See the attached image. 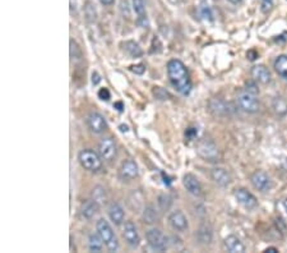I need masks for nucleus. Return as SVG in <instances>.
I'll return each instance as SVG.
<instances>
[{"instance_id":"obj_36","label":"nucleus","mask_w":287,"mask_h":253,"mask_svg":"<svg viewBox=\"0 0 287 253\" xmlns=\"http://www.w3.org/2000/svg\"><path fill=\"white\" fill-rule=\"evenodd\" d=\"M100 81H101V77H100L99 73L93 72V74H92V83H93V85H99Z\"/></svg>"},{"instance_id":"obj_29","label":"nucleus","mask_w":287,"mask_h":253,"mask_svg":"<svg viewBox=\"0 0 287 253\" xmlns=\"http://www.w3.org/2000/svg\"><path fill=\"white\" fill-rule=\"evenodd\" d=\"M198 237H199L200 242L210 243L211 239H212V233H211V230L207 226H202L199 229V232H198Z\"/></svg>"},{"instance_id":"obj_7","label":"nucleus","mask_w":287,"mask_h":253,"mask_svg":"<svg viewBox=\"0 0 287 253\" xmlns=\"http://www.w3.org/2000/svg\"><path fill=\"white\" fill-rule=\"evenodd\" d=\"M117 143L111 137H105L99 143V154L105 161H112L117 158Z\"/></svg>"},{"instance_id":"obj_25","label":"nucleus","mask_w":287,"mask_h":253,"mask_svg":"<svg viewBox=\"0 0 287 253\" xmlns=\"http://www.w3.org/2000/svg\"><path fill=\"white\" fill-rule=\"evenodd\" d=\"M124 46V52L129 55L130 58H139L142 57L143 50L140 49L139 45L134 41H125V44L123 45Z\"/></svg>"},{"instance_id":"obj_17","label":"nucleus","mask_w":287,"mask_h":253,"mask_svg":"<svg viewBox=\"0 0 287 253\" xmlns=\"http://www.w3.org/2000/svg\"><path fill=\"white\" fill-rule=\"evenodd\" d=\"M198 153H199V155L202 156L203 159H206V160L208 161H216V159H217L218 156L217 147H216L212 142L200 143L199 147H198Z\"/></svg>"},{"instance_id":"obj_4","label":"nucleus","mask_w":287,"mask_h":253,"mask_svg":"<svg viewBox=\"0 0 287 253\" xmlns=\"http://www.w3.org/2000/svg\"><path fill=\"white\" fill-rule=\"evenodd\" d=\"M238 105L241 110L245 113L254 114L259 110V100L256 98V95L249 92V91L243 90L238 93Z\"/></svg>"},{"instance_id":"obj_10","label":"nucleus","mask_w":287,"mask_h":253,"mask_svg":"<svg viewBox=\"0 0 287 253\" xmlns=\"http://www.w3.org/2000/svg\"><path fill=\"white\" fill-rule=\"evenodd\" d=\"M234 196H235L236 201L244 206L248 210H253L258 206V201H256L255 197L250 193L249 191H246L245 188H238L234 192Z\"/></svg>"},{"instance_id":"obj_33","label":"nucleus","mask_w":287,"mask_h":253,"mask_svg":"<svg viewBox=\"0 0 287 253\" xmlns=\"http://www.w3.org/2000/svg\"><path fill=\"white\" fill-rule=\"evenodd\" d=\"M99 97L104 101H109L110 100V91L107 90V88H100Z\"/></svg>"},{"instance_id":"obj_34","label":"nucleus","mask_w":287,"mask_h":253,"mask_svg":"<svg viewBox=\"0 0 287 253\" xmlns=\"http://www.w3.org/2000/svg\"><path fill=\"white\" fill-rule=\"evenodd\" d=\"M130 70H132L133 73H135V74H143L146 70V65H143V64L132 65V67H130Z\"/></svg>"},{"instance_id":"obj_42","label":"nucleus","mask_w":287,"mask_h":253,"mask_svg":"<svg viewBox=\"0 0 287 253\" xmlns=\"http://www.w3.org/2000/svg\"><path fill=\"white\" fill-rule=\"evenodd\" d=\"M230 3H233V4H240L243 0H228Z\"/></svg>"},{"instance_id":"obj_1","label":"nucleus","mask_w":287,"mask_h":253,"mask_svg":"<svg viewBox=\"0 0 287 253\" xmlns=\"http://www.w3.org/2000/svg\"><path fill=\"white\" fill-rule=\"evenodd\" d=\"M167 75L173 87L179 93L188 96L191 91V80L184 63L179 59H171L167 63Z\"/></svg>"},{"instance_id":"obj_15","label":"nucleus","mask_w":287,"mask_h":253,"mask_svg":"<svg viewBox=\"0 0 287 253\" xmlns=\"http://www.w3.org/2000/svg\"><path fill=\"white\" fill-rule=\"evenodd\" d=\"M211 178L217 186L227 187L231 182V176L228 171L223 168H215L211 170Z\"/></svg>"},{"instance_id":"obj_13","label":"nucleus","mask_w":287,"mask_h":253,"mask_svg":"<svg viewBox=\"0 0 287 253\" xmlns=\"http://www.w3.org/2000/svg\"><path fill=\"white\" fill-rule=\"evenodd\" d=\"M183 184L186 191H188L191 196H202V186H200L199 181H198L195 175H193V174L190 173H186L185 175L183 176Z\"/></svg>"},{"instance_id":"obj_6","label":"nucleus","mask_w":287,"mask_h":253,"mask_svg":"<svg viewBox=\"0 0 287 253\" xmlns=\"http://www.w3.org/2000/svg\"><path fill=\"white\" fill-rule=\"evenodd\" d=\"M87 125L95 135H101L107 130V121L102 114L97 113V111H92L90 115L87 116Z\"/></svg>"},{"instance_id":"obj_8","label":"nucleus","mask_w":287,"mask_h":253,"mask_svg":"<svg viewBox=\"0 0 287 253\" xmlns=\"http://www.w3.org/2000/svg\"><path fill=\"white\" fill-rule=\"evenodd\" d=\"M250 182L255 189L259 192H268L272 188V181L269 175L264 171L258 170L254 171L250 176Z\"/></svg>"},{"instance_id":"obj_28","label":"nucleus","mask_w":287,"mask_h":253,"mask_svg":"<svg viewBox=\"0 0 287 253\" xmlns=\"http://www.w3.org/2000/svg\"><path fill=\"white\" fill-rule=\"evenodd\" d=\"M69 52H70V59L72 60H78L80 59V57H82V52H80V47L79 45L77 44V42L74 41L73 39H70L69 41Z\"/></svg>"},{"instance_id":"obj_2","label":"nucleus","mask_w":287,"mask_h":253,"mask_svg":"<svg viewBox=\"0 0 287 253\" xmlns=\"http://www.w3.org/2000/svg\"><path fill=\"white\" fill-rule=\"evenodd\" d=\"M102 160L104 159L101 158L100 154L95 153L90 148H84L78 154V161H79L80 166L85 170L92 171V173H97V171L101 170L102 165H104Z\"/></svg>"},{"instance_id":"obj_12","label":"nucleus","mask_w":287,"mask_h":253,"mask_svg":"<svg viewBox=\"0 0 287 253\" xmlns=\"http://www.w3.org/2000/svg\"><path fill=\"white\" fill-rule=\"evenodd\" d=\"M123 237H124L125 242L130 245L132 248H135L139 245L140 238L138 234V230L135 225L132 221H127L124 224V229H123Z\"/></svg>"},{"instance_id":"obj_35","label":"nucleus","mask_w":287,"mask_h":253,"mask_svg":"<svg viewBox=\"0 0 287 253\" xmlns=\"http://www.w3.org/2000/svg\"><path fill=\"white\" fill-rule=\"evenodd\" d=\"M245 90L249 91V92L254 93V95H258V93H259V90H258V88H256L255 83H251V82L246 83V88H245Z\"/></svg>"},{"instance_id":"obj_21","label":"nucleus","mask_w":287,"mask_h":253,"mask_svg":"<svg viewBox=\"0 0 287 253\" xmlns=\"http://www.w3.org/2000/svg\"><path fill=\"white\" fill-rule=\"evenodd\" d=\"M210 109L216 115H227L228 111H230L227 104L222 100H217V98H213L210 101Z\"/></svg>"},{"instance_id":"obj_14","label":"nucleus","mask_w":287,"mask_h":253,"mask_svg":"<svg viewBox=\"0 0 287 253\" xmlns=\"http://www.w3.org/2000/svg\"><path fill=\"white\" fill-rule=\"evenodd\" d=\"M250 74L255 82L263 83V85H268L271 82V72H269L266 65H254L250 70Z\"/></svg>"},{"instance_id":"obj_38","label":"nucleus","mask_w":287,"mask_h":253,"mask_svg":"<svg viewBox=\"0 0 287 253\" xmlns=\"http://www.w3.org/2000/svg\"><path fill=\"white\" fill-rule=\"evenodd\" d=\"M100 3L105 7H110L115 3V0H100Z\"/></svg>"},{"instance_id":"obj_41","label":"nucleus","mask_w":287,"mask_h":253,"mask_svg":"<svg viewBox=\"0 0 287 253\" xmlns=\"http://www.w3.org/2000/svg\"><path fill=\"white\" fill-rule=\"evenodd\" d=\"M119 128H120V131H122V132H128V127L127 125H120Z\"/></svg>"},{"instance_id":"obj_31","label":"nucleus","mask_w":287,"mask_h":253,"mask_svg":"<svg viewBox=\"0 0 287 253\" xmlns=\"http://www.w3.org/2000/svg\"><path fill=\"white\" fill-rule=\"evenodd\" d=\"M158 205H160V207L162 210H167L171 205L170 196H168V194H161V196L158 197Z\"/></svg>"},{"instance_id":"obj_40","label":"nucleus","mask_w":287,"mask_h":253,"mask_svg":"<svg viewBox=\"0 0 287 253\" xmlns=\"http://www.w3.org/2000/svg\"><path fill=\"white\" fill-rule=\"evenodd\" d=\"M264 252H271V253H276V252H278V249L277 248H274V247H269V248H267V249H264Z\"/></svg>"},{"instance_id":"obj_19","label":"nucleus","mask_w":287,"mask_h":253,"mask_svg":"<svg viewBox=\"0 0 287 253\" xmlns=\"http://www.w3.org/2000/svg\"><path fill=\"white\" fill-rule=\"evenodd\" d=\"M225 247L231 253H243L245 252V245L235 235H228L225 239Z\"/></svg>"},{"instance_id":"obj_23","label":"nucleus","mask_w":287,"mask_h":253,"mask_svg":"<svg viewBox=\"0 0 287 253\" xmlns=\"http://www.w3.org/2000/svg\"><path fill=\"white\" fill-rule=\"evenodd\" d=\"M102 245H104V240L100 237L99 233H92L88 238V247L91 252H101Z\"/></svg>"},{"instance_id":"obj_16","label":"nucleus","mask_w":287,"mask_h":253,"mask_svg":"<svg viewBox=\"0 0 287 253\" xmlns=\"http://www.w3.org/2000/svg\"><path fill=\"white\" fill-rule=\"evenodd\" d=\"M99 209H100L99 202L95 201L93 198L87 199V201H84L82 205H80V210H79L80 216L84 217V219L87 220L92 219V217L97 214Z\"/></svg>"},{"instance_id":"obj_27","label":"nucleus","mask_w":287,"mask_h":253,"mask_svg":"<svg viewBox=\"0 0 287 253\" xmlns=\"http://www.w3.org/2000/svg\"><path fill=\"white\" fill-rule=\"evenodd\" d=\"M143 220H145L146 224H153V222H156L158 220L157 211L152 206L146 207L145 211H143Z\"/></svg>"},{"instance_id":"obj_39","label":"nucleus","mask_w":287,"mask_h":253,"mask_svg":"<svg viewBox=\"0 0 287 253\" xmlns=\"http://www.w3.org/2000/svg\"><path fill=\"white\" fill-rule=\"evenodd\" d=\"M114 108H117L118 109V111H120V113H122L123 111V103H117V104H114Z\"/></svg>"},{"instance_id":"obj_32","label":"nucleus","mask_w":287,"mask_h":253,"mask_svg":"<svg viewBox=\"0 0 287 253\" xmlns=\"http://www.w3.org/2000/svg\"><path fill=\"white\" fill-rule=\"evenodd\" d=\"M262 2V12L267 13V12L271 11L272 6H273V0H261Z\"/></svg>"},{"instance_id":"obj_43","label":"nucleus","mask_w":287,"mask_h":253,"mask_svg":"<svg viewBox=\"0 0 287 253\" xmlns=\"http://www.w3.org/2000/svg\"><path fill=\"white\" fill-rule=\"evenodd\" d=\"M282 205H283L284 210H286V212H287V199H283V202H282Z\"/></svg>"},{"instance_id":"obj_9","label":"nucleus","mask_w":287,"mask_h":253,"mask_svg":"<svg viewBox=\"0 0 287 253\" xmlns=\"http://www.w3.org/2000/svg\"><path fill=\"white\" fill-rule=\"evenodd\" d=\"M139 174V169L135 161L125 160L123 161L122 166L119 169V178L124 182H130L135 179Z\"/></svg>"},{"instance_id":"obj_30","label":"nucleus","mask_w":287,"mask_h":253,"mask_svg":"<svg viewBox=\"0 0 287 253\" xmlns=\"http://www.w3.org/2000/svg\"><path fill=\"white\" fill-rule=\"evenodd\" d=\"M92 198L100 204V202L106 199V192H105V189L102 187H96V188H93Z\"/></svg>"},{"instance_id":"obj_37","label":"nucleus","mask_w":287,"mask_h":253,"mask_svg":"<svg viewBox=\"0 0 287 253\" xmlns=\"http://www.w3.org/2000/svg\"><path fill=\"white\" fill-rule=\"evenodd\" d=\"M197 133H198V131H195L194 128H189V130L185 132V136H188L189 138H193L194 136H197Z\"/></svg>"},{"instance_id":"obj_3","label":"nucleus","mask_w":287,"mask_h":253,"mask_svg":"<svg viewBox=\"0 0 287 253\" xmlns=\"http://www.w3.org/2000/svg\"><path fill=\"white\" fill-rule=\"evenodd\" d=\"M96 229H97V233L102 238L105 245H106L110 252H117L119 249V242H118L114 230H112L109 221H106L105 219H100L97 224H96Z\"/></svg>"},{"instance_id":"obj_11","label":"nucleus","mask_w":287,"mask_h":253,"mask_svg":"<svg viewBox=\"0 0 287 253\" xmlns=\"http://www.w3.org/2000/svg\"><path fill=\"white\" fill-rule=\"evenodd\" d=\"M168 224H170V226L173 227L174 230L180 233L186 232L189 227L188 219H186L185 215H184L181 211H179V210L171 212L170 216H168Z\"/></svg>"},{"instance_id":"obj_22","label":"nucleus","mask_w":287,"mask_h":253,"mask_svg":"<svg viewBox=\"0 0 287 253\" xmlns=\"http://www.w3.org/2000/svg\"><path fill=\"white\" fill-rule=\"evenodd\" d=\"M273 68L279 77L283 78L284 81H287V55H279V57L274 60Z\"/></svg>"},{"instance_id":"obj_24","label":"nucleus","mask_w":287,"mask_h":253,"mask_svg":"<svg viewBox=\"0 0 287 253\" xmlns=\"http://www.w3.org/2000/svg\"><path fill=\"white\" fill-rule=\"evenodd\" d=\"M272 108L278 116H284L287 114V100L283 97H274L272 101Z\"/></svg>"},{"instance_id":"obj_18","label":"nucleus","mask_w":287,"mask_h":253,"mask_svg":"<svg viewBox=\"0 0 287 253\" xmlns=\"http://www.w3.org/2000/svg\"><path fill=\"white\" fill-rule=\"evenodd\" d=\"M133 3V11L137 14V23L140 27H147V14H146V7H145V0H132Z\"/></svg>"},{"instance_id":"obj_20","label":"nucleus","mask_w":287,"mask_h":253,"mask_svg":"<svg viewBox=\"0 0 287 253\" xmlns=\"http://www.w3.org/2000/svg\"><path fill=\"white\" fill-rule=\"evenodd\" d=\"M124 209L120 206L119 204L114 202V204L110 205L109 207V217L115 225H122L124 221Z\"/></svg>"},{"instance_id":"obj_26","label":"nucleus","mask_w":287,"mask_h":253,"mask_svg":"<svg viewBox=\"0 0 287 253\" xmlns=\"http://www.w3.org/2000/svg\"><path fill=\"white\" fill-rule=\"evenodd\" d=\"M198 12H199V16L202 17V19H205V21L213 22V19H215L213 18L212 8H211V7L208 6V3H206V2H202V3L199 4Z\"/></svg>"},{"instance_id":"obj_5","label":"nucleus","mask_w":287,"mask_h":253,"mask_svg":"<svg viewBox=\"0 0 287 253\" xmlns=\"http://www.w3.org/2000/svg\"><path fill=\"white\" fill-rule=\"evenodd\" d=\"M146 238H147L151 249L156 250V252H163L167 248V239L160 229H156V227L150 229L146 233Z\"/></svg>"}]
</instances>
